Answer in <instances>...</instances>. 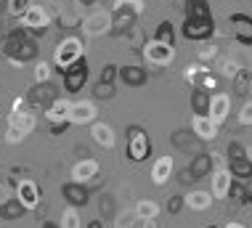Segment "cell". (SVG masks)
Listing matches in <instances>:
<instances>
[{"label": "cell", "mask_w": 252, "mask_h": 228, "mask_svg": "<svg viewBox=\"0 0 252 228\" xmlns=\"http://www.w3.org/2000/svg\"><path fill=\"white\" fill-rule=\"evenodd\" d=\"M207 228H218V226H207Z\"/></svg>", "instance_id": "cell-36"}, {"label": "cell", "mask_w": 252, "mask_h": 228, "mask_svg": "<svg viewBox=\"0 0 252 228\" xmlns=\"http://www.w3.org/2000/svg\"><path fill=\"white\" fill-rule=\"evenodd\" d=\"M189 204H194L196 210H202V207L210 204V194H194L191 199H189Z\"/></svg>", "instance_id": "cell-26"}, {"label": "cell", "mask_w": 252, "mask_h": 228, "mask_svg": "<svg viewBox=\"0 0 252 228\" xmlns=\"http://www.w3.org/2000/svg\"><path fill=\"white\" fill-rule=\"evenodd\" d=\"M114 77H120V69L114 64H106L104 72H101V82H114Z\"/></svg>", "instance_id": "cell-25"}, {"label": "cell", "mask_w": 252, "mask_h": 228, "mask_svg": "<svg viewBox=\"0 0 252 228\" xmlns=\"http://www.w3.org/2000/svg\"><path fill=\"white\" fill-rule=\"evenodd\" d=\"M125 151L130 162H146L152 157V138L141 125H130L125 130Z\"/></svg>", "instance_id": "cell-1"}, {"label": "cell", "mask_w": 252, "mask_h": 228, "mask_svg": "<svg viewBox=\"0 0 252 228\" xmlns=\"http://www.w3.org/2000/svg\"><path fill=\"white\" fill-rule=\"evenodd\" d=\"M53 101H56V88H53L51 82H40V85L30 88V103L45 109V106H51Z\"/></svg>", "instance_id": "cell-9"}, {"label": "cell", "mask_w": 252, "mask_h": 228, "mask_svg": "<svg viewBox=\"0 0 252 228\" xmlns=\"http://www.w3.org/2000/svg\"><path fill=\"white\" fill-rule=\"evenodd\" d=\"M61 194H64V199L72 207H85L88 204V189H85L83 183H64Z\"/></svg>", "instance_id": "cell-12"}, {"label": "cell", "mask_w": 252, "mask_h": 228, "mask_svg": "<svg viewBox=\"0 0 252 228\" xmlns=\"http://www.w3.org/2000/svg\"><path fill=\"white\" fill-rule=\"evenodd\" d=\"M154 43L170 45V48H173V45H175V30H173V24H170V22H162L159 27H157V32H154Z\"/></svg>", "instance_id": "cell-18"}, {"label": "cell", "mask_w": 252, "mask_h": 228, "mask_svg": "<svg viewBox=\"0 0 252 228\" xmlns=\"http://www.w3.org/2000/svg\"><path fill=\"white\" fill-rule=\"evenodd\" d=\"M231 202H236V204H244L250 199V189H247V181H231V186H228V194H226Z\"/></svg>", "instance_id": "cell-16"}, {"label": "cell", "mask_w": 252, "mask_h": 228, "mask_svg": "<svg viewBox=\"0 0 252 228\" xmlns=\"http://www.w3.org/2000/svg\"><path fill=\"white\" fill-rule=\"evenodd\" d=\"M27 215V204L22 199H5L3 204H0V218L3 220H19Z\"/></svg>", "instance_id": "cell-13"}, {"label": "cell", "mask_w": 252, "mask_h": 228, "mask_svg": "<svg viewBox=\"0 0 252 228\" xmlns=\"http://www.w3.org/2000/svg\"><path fill=\"white\" fill-rule=\"evenodd\" d=\"M228 24L234 30V37L239 45H252V16L247 13H231Z\"/></svg>", "instance_id": "cell-6"}, {"label": "cell", "mask_w": 252, "mask_h": 228, "mask_svg": "<svg viewBox=\"0 0 252 228\" xmlns=\"http://www.w3.org/2000/svg\"><path fill=\"white\" fill-rule=\"evenodd\" d=\"M85 82H88V61H85V56H77L64 69V91L66 93H80Z\"/></svg>", "instance_id": "cell-4"}, {"label": "cell", "mask_w": 252, "mask_h": 228, "mask_svg": "<svg viewBox=\"0 0 252 228\" xmlns=\"http://www.w3.org/2000/svg\"><path fill=\"white\" fill-rule=\"evenodd\" d=\"M213 167H215V157L210 154V151H199V154L189 162L186 170H189V175H191V181L196 183V181H202V178H207L210 172H213Z\"/></svg>", "instance_id": "cell-7"}, {"label": "cell", "mask_w": 252, "mask_h": 228, "mask_svg": "<svg viewBox=\"0 0 252 228\" xmlns=\"http://www.w3.org/2000/svg\"><path fill=\"white\" fill-rule=\"evenodd\" d=\"M93 96H96V98H112L114 96V82H101L98 80V85L93 88Z\"/></svg>", "instance_id": "cell-22"}, {"label": "cell", "mask_w": 252, "mask_h": 228, "mask_svg": "<svg viewBox=\"0 0 252 228\" xmlns=\"http://www.w3.org/2000/svg\"><path fill=\"white\" fill-rule=\"evenodd\" d=\"M181 32L191 43H204V40H210L215 34V19H186Z\"/></svg>", "instance_id": "cell-5"}, {"label": "cell", "mask_w": 252, "mask_h": 228, "mask_svg": "<svg viewBox=\"0 0 252 228\" xmlns=\"http://www.w3.org/2000/svg\"><path fill=\"white\" fill-rule=\"evenodd\" d=\"M85 228H104V220H93V223H88Z\"/></svg>", "instance_id": "cell-31"}, {"label": "cell", "mask_w": 252, "mask_h": 228, "mask_svg": "<svg viewBox=\"0 0 252 228\" xmlns=\"http://www.w3.org/2000/svg\"><path fill=\"white\" fill-rule=\"evenodd\" d=\"M3 51L8 53L11 59H16V61H30V59H35L37 45H35V40L27 37L24 30H16V32H11L8 37H5Z\"/></svg>", "instance_id": "cell-3"}, {"label": "cell", "mask_w": 252, "mask_h": 228, "mask_svg": "<svg viewBox=\"0 0 252 228\" xmlns=\"http://www.w3.org/2000/svg\"><path fill=\"white\" fill-rule=\"evenodd\" d=\"M66 128H69V122H61V125H51V130H53V133H64Z\"/></svg>", "instance_id": "cell-29"}, {"label": "cell", "mask_w": 252, "mask_h": 228, "mask_svg": "<svg viewBox=\"0 0 252 228\" xmlns=\"http://www.w3.org/2000/svg\"><path fill=\"white\" fill-rule=\"evenodd\" d=\"M228 114V98L226 96H213V109H210V120L213 122H223Z\"/></svg>", "instance_id": "cell-19"}, {"label": "cell", "mask_w": 252, "mask_h": 228, "mask_svg": "<svg viewBox=\"0 0 252 228\" xmlns=\"http://www.w3.org/2000/svg\"><path fill=\"white\" fill-rule=\"evenodd\" d=\"M186 19H213L207 0H186Z\"/></svg>", "instance_id": "cell-14"}, {"label": "cell", "mask_w": 252, "mask_h": 228, "mask_svg": "<svg viewBox=\"0 0 252 228\" xmlns=\"http://www.w3.org/2000/svg\"><path fill=\"white\" fill-rule=\"evenodd\" d=\"M170 170H173V162L170 160H162L157 164V183H165V178L170 175Z\"/></svg>", "instance_id": "cell-24"}, {"label": "cell", "mask_w": 252, "mask_h": 228, "mask_svg": "<svg viewBox=\"0 0 252 228\" xmlns=\"http://www.w3.org/2000/svg\"><path fill=\"white\" fill-rule=\"evenodd\" d=\"M173 143L178 146L181 151H202V138L194 133V130H175L173 133Z\"/></svg>", "instance_id": "cell-11"}, {"label": "cell", "mask_w": 252, "mask_h": 228, "mask_svg": "<svg viewBox=\"0 0 252 228\" xmlns=\"http://www.w3.org/2000/svg\"><path fill=\"white\" fill-rule=\"evenodd\" d=\"M228 228H242V226H236V223H231V226H228Z\"/></svg>", "instance_id": "cell-34"}, {"label": "cell", "mask_w": 252, "mask_h": 228, "mask_svg": "<svg viewBox=\"0 0 252 228\" xmlns=\"http://www.w3.org/2000/svg\"><path fill=\"white\" fill-rule=\"evenodd\" d=\"M189 103H191L194 117H210V109H213V93L202 91V88H194L191 96H189Z\"/></svg>", "instance_id": "cell-8"}, {"label": "cell", "mask_w": 252, "mask_h": 228, "mask_svg": "<svg viewBox=\"0 0 252 228\" xmlns=\"http://www.w3.org/2000/svg\"><path fill=\"white\" fill-rule=\"evenodd\" d=\"M247 202H250V204H252V191H250V199H247Z\"/></svg>", "instance_id": "cell-35"}, {"label": "cell", "mask_w": 252, "mask_h": 228, "mask_svg": "<svg viewBox=\"0 0 252 228\" xmlns=\"http://www.w3.org/2000/svg\"><path fill=\"white\" fill-rule=\"evenodd\" d=\"M146 51H149V56H152L157 64H167V61H173V48H170V45L154 43L152 48H146Z\"/></svg>", "instance_id": "cell-20"}, {"label": "cell", "mask_w": 252, "mask_h": 228, "mask_svg": "<svg viewBox=\"0 0 252 228\" xmlns=\"http://www.w3.org/2000/svg\"><path fill=\"white\" fill-rule=\"evenodd\" d=\"M24 5H27V0H13V11H24Z\"/></svg>", "instance_id": "cell-30"}, {"label": "cell", "mask_w": 252, "mask_h": 228, "mask_svg": "<svg viewBox=\"0 0 252 228\" xmlns=\"http://www.w3.org/2000/svg\"><path fill=\"white\" fill-rule=\"evenodd\" d=\"M234 91H236V96L252 93V72H247V69H239V72L234 74Z\"/></svg>", "instance_id": "cell-17"}, {"label": "cell", "mask_w": 252, "mask_h": 228, "mask_svg": "<svg viewBox=\"0 0 252 228\" xmlns=\"http://www.w3.org/2000/svg\"><path fill=\"white\" fill-rule=\"evenodd\" d=\"M178 181H181V186H191V183H194L191 175H189V170H181V172H178Z\"/></svg>", "instance_id": "cell-28"}, {"label": "cell", "mask_w": 252, "mask_h": 228, "mask_svg": "<svg viewBox=\"0 0 252 228\" xmlns=\"http://www.w3.org/2000/svg\"><path fill=\"white\" fill-rule=\"evenodd\" d=\"M183 204H186V196L173 194V196L167 199V212H170V215H178V212L183 210Z\"/></svg>", "instance_id": "cell-23"}, {"label": "cell", "mask_w": 252, "mask_h": 228, "mask_svg": "<svg viewBox=\"0 0 252 228\" xmlns=\"http://www.w3.org/2000/svg\"><path fill=\"white\" fill-rule=\"evenodd\" d=\"M43 228H59V226H56V223H45Z\"/></svg>", "instance_id": "cell-32"}, {"label": "cell", "mask_w": 252, "mask_h": 228, "mask_svg": "<svg viewBox=\"0 0 252 228\" xmlns=\"http://www.w3.org/2000/svg\"><path fill=\"white\" fill-rule=\"evenodd\" d=\"M133 22H135V11L133 8H127V11H117V16H114V30H130L133 27Z\"/></svg>", "instance_id": "cell-21"}, {"label": "cell", "mask_w": 252, "mask_h": 228, "mask_svg": "<svg viewBox=\"0 0 252 228\" xmlns=\"http://www.w3.org/2000/svg\"><path fill=\"white\" fill-rule=\"evenodd\" d=\"M194 133L202 138V141H207V138H215V133H218V125L210 117H196L194 120Z\"/></svg>", "instance_id": "cell-15"}, {"label": "cell", "mask_w": 252, "mask_h": 228, "mask_svg": "<svg viewBox=\"0 0 252 228\" xmlns=\"http://www.w3.org/2000/svg\"><path fill=\"white\" fill-rule=\"evenodd\" d=\"M120 80L125 82L127 88H141V85H146V80H149V72H146L144 66L127 64V66H122V69H120Z\"/></svg>", "instance_id": "cell-10"}, {"label": "cell", "mask_w": 252, "mask_h": 228, "mask_svg": "<svg viewBox=\"0 0 252 228\" xmlns=\"http://www.w3.org/2000/svg\"><path fill=\"white\" fill-rule=\"evenodd\" d=\"M83 3H85V5H91V3H96V0H83Z\"/></svg>", "instance_id": "cell-33"}, {"label": "cell", "mask_w": 252, "mask_h": 228, "mask_svg": "<svg viewBox=\"0 0 252 228\" xmlns=\"http://www.w3.org/2000/svg\"><path fill=\"white\" fill-rule=\"evenodd\" d=\"M239 120L244 122V125H252V101L244 103V109H242V117H239Z\"/></svg>", "instance_id": "cell-27"}, {"label": "cell", "mask_w": 252, "mask_h": 228, "mask_svg": "<svg viewBox=\"0 0 252 228\" xmlns=\"http://www.w3.org/2000/svg\"><path fill=\"white\" fill-rule=\"evenodd\" d=\"M228 154V172L236 178V181H250L252 178V160H250V151L242 146L239 141H231L226 146Z\"/></svg>", "instance_id": "cell-2"}]
</instances>
